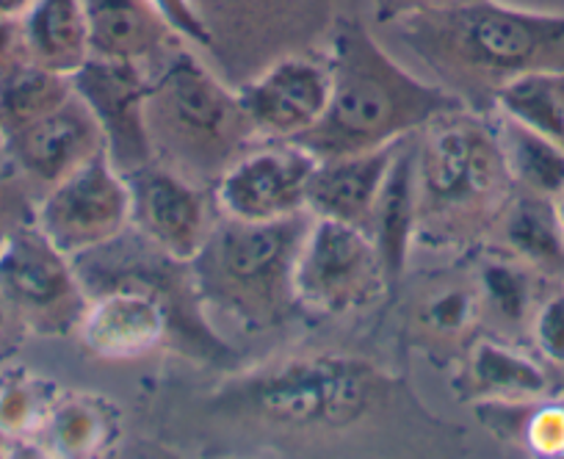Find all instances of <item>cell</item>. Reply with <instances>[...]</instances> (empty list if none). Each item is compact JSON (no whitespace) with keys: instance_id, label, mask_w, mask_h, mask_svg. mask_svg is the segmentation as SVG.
I'll use <instances>...</instances> for the list:
<instances>
[{"instance_id":"7c38bea8","label":"cell","mask_w":564,"mask_h":459,"mask_svg":"<svg viewBox=\"0 0 564 459\" xmlns=\"http://www.w3.org/2000/svg\"><path fill=\"white\" fill-rule=\"evenodd\" d=\"M124 181L130 192V227L166 255L192 263L216 225L203 186L161 161L128 172Z\"/></svg>"},{"instance_id":"5b68a950","label":"cell","mask_w":564,"mask_h":459,"mask_svg":"<svg viewBox=\"0 0 564 459\" xmlns=\"http://www.w3.org/2000/svg\"><path fill=\"white\" fill-rule=\"evenodd\" d=\"M390 380L351 354H305L227 382L216 404L276 429H349L384 404Z\"/></svg>"},{"instance_id":"f1b7e54d","label":"cell","mask_w":564,"mask_h":459,"mask_svg":"<svg viewBox=\"0 0 564 459\" xmlns=\"http://www.w3.org/2000/svg\"><path fill=\"white\" fill-rule=\"evenodd\" d=\"M197 7L203 18L208 20V25H214L216 18H227L230 23L252 20L254 29H260V23L265 25L291 20L302 7L311 12V7H316V0H197Z\"/></svg>"},{"instance_id":"52a82bcc","label":"cell","mask_w":564,"mask_h":459,"mask_svg":"<svg viewBox=\"0 0 564 459\" xmlns=\"http://www.w3.org/2000/svg\"><path fill=\"white\" fill-rule=\"evenodd\" d=\"M0 291L18 321L40 335L73 332L89 305L73 258L34 221L14 227L0 247Z\"/></svg>"},{"instance_id":"4dcf8cb0","label":"cell","mask_w":564,"mask_h":459,"mask_svg":"<svg viewBox=\"0 0 564 459\" xmlns=\"http://www.w3.org/2000/svg\"><path fill=\"white\" fill-rule=\"evenodd\" d=\"M531 338L542 360L564 369V291L547 296L531 316Z\"/></svg>"},{"instance_id":"44dd1931","label":"cell","mask_w":564,"mask_h":459,"mask_svg":"<svg viewBox=\"0 0 564 459\" xmlns=\"http://www.w3.org/2000/svg\"><path fill=\"white\" fill-rule=\"evenodd\" d=\"M496 133L503 161L518 192L540 197H564V147L496 111Z\"/></svg>"},{"instance_id":"8d00e7d4","label":"cell","mask_w":564,"mask_h":459,"mask_svg":"<svg viewBox=\"0 0 564 459\" xmlns=\"http://www.w3.org/2000/svg\"><path fill=\"white\" fill-rule=\"evenodd\" d=\"M558 210H562V221H564V197L558 199Z\"/></svg>"},{"instance_id":"ac0fdd59","label":"cell","mask_w":564,"mask_h":459,"mask_svg":"<svg viewBox=\"0 0 564 459\" xmlns=\"http://www.w3.org/2000/svg\"><path fill=\"white\" fill-rule=\"evenodd\" d=\"M20 25L29 58L40 67L73 75L91 56L84 0H34Z\"/></svg>"},{"instance_id":"484cf974","label":"cell","mask_w":564,"mask_h":459,"mask_svg":"<svg viewBox=\"0 0 564 459\" xmlns=\"http://www.w3.org/2000/svg\"><path fill=\"white\" fill-rule=\"evenodd\" d=\"M56 398V387L42 376L25 369L3 371L0 374V437L20 446H36V437Z\"/></svg>"},{"instance_id":"9c48e42d","label":"cell","mask_w":564,"mask_h":459,"mask_svg":"<svg viewBox=\"0 0 564 459\" xmlns=\"http://www.w3.org/2000/svg\"><path fill=\"white\" fill-rule=\"evenodd\" d=\"M34 225L75 258L108 244L130 227V192L106 153L51 186L36 208Z\"/></svg>"},{"instance_id":"d6986e66","label":"cell","mask_w":564,"mask_h":459,"mask_svg":"<svg viewBox=\"0 0 564 459\" xmlns=\"http://www.w3.org/2000/svg\"><path fill=\"white\" fill-rule=\"evenodd\" d=\"M498 221L503 247L514 261L545 274L564 272V221L558 199L518 192Z\"/></svg>"},{"instance_id":"7402d4cb","label":"cell","mask_w":564,"mask_h":459,"mask_svg":"<svg viewBox=\"0 0 564 459\" xmlns=\"http://www.w3.org/2000/svg\"><path fill=\"white\" fill-rule=\"evenodd\" d=\"M113 431L117 424L100 398L58 396L36 446L53 457H95L113 440Z\"/></svg>"},{"instance_id":"3957f363","label":"cell","mask_w":564,"mask_h":459,"mask_svg":"<svg viewBox=\"0 0 564 459\" xmlns=\"http://www.w3.org/2000/svg\"><path fill=\"white\" fill-rule=\"evenodd\" d=\"M514 183L492 122L463 106L415 139V241L463 244L501 219Z\"/></svg>"},{"instance_id":"f546056e","label":"cell","mask_w":564,"mask_h":459,"mask_svg":"<svg viewBox=\"0 0 564 459\" xmlns=\"http://www.w3.org/2000/svg\"><path fill=\"white\" fill-rule=\"evenodd\" d=\"M150 7L161 18V23L186 45L199 51H214V34L208 20L199 12L197 0H150Z\"/></svg>"},{"instance_id":"4fadbf2b","label":"cell","mask_w":564,"mask_h":459,"mask_svg":"<svg viewBox=\"0 0 564 459\" xmlns=\"http://www.w3.org/2000/svg\"><path fill=\"white\" fill-rule=\"evenodd\" d=\"M260 142H296L318 125L329 102L327 62L282 56L238 89Z\"/></svg>"},{"instance_id":"603a6c76","label":"cell","mask_w":564,"mask_h":459,"mask_svg":"<svg viewBox=\"0 0 564 459\" xmlns=\"http://www.w3.org/2000/svg\"><path fill=\"white\" fill-rule=\"evenodd\" d=\"M492 111L564 147V73L542 69L509 80L492 97Z\"/></svg>"},{"instance_id":"74e56055","label":"cell","mask_w":564,"mask_h":459,"mask_svg":"<svg viewBox=\"0 0 564 459\" xmlns=\"http://www.w3.org/2000/svg\"><path fill=\"white\" fill-rule=\"evenodd\" d=\"M0 139H3V131H0Z\"/></svg>"},{"instance_id":"9a60e30c","label":"cell","mask_w":564,"mask_h":459,"mask_svg":"<svg viewBox=\"0 0 564 459\" xmlns=\"http://www.w3.org/2000/svg\"><path fill=\"white\" fill-rule=\"evenodd\" d=\"M395 150H399V142L368 150V153L318 161L311 186H307V210L318 219L344 221V225L368 230L379 188L393 164Z\"/></svg>"},{"instance_id":"6da1fadb","label":"cell","mask_w":564,"mask_h":459,"mask_svg":"<svg viewBox=\"0 0 564 459\" xmlns=\"http://www.w3.org/2000/svg\"><path fill=\"white\" fill-rule=\"evenodd\" d=\"M329 102L313 131L296 139L318 161L368 153L415 136L465 102L441 84L417 78L355 18L329 31Z\"/></svg>"},{"instance_id":"e575fe53","label":"cell","mask_w":564,"mask_h":459,"mask_svg":"<svg viewBox=\"0 0 564 459\" xmlns=\"http://www.w3.org/2000/svg\"><path fill=\"white\" fill-rule=\"evenodd\" d=\"M14 321H18V316H14L12 305H9L7 296H3V291H0V340L7 338Z\"/></svg>"},{"instance_id":"7a4b0ae2","label":"cell","mask_w":564,"mask_h":459,"mask_svg":"<svg viewBox=\"0 0 564 459\" xmlns=\"http://www.w3.org/2000/svg\"><path fill=\"white\" fill-rule=\"evenodd\" d=\"M395 36L474 111L525 73H564V14L474 0L393 23Z\"/></svg>"},{"instance_id":"d4e9b609","label":"cell","mask_w":564,"mask_h":459,"mask_svg":"<svg viewBox=\"0 0 564 459\" xmlns=\"http://www.w3.org/2000/svg\"><path fill=\"white\" fill-rule=\"evenodd\" d=\"M75 95L73 75L29 62L0 86V131L3 136L45 113L62 108Z\"/></svg>"},{"instance_id":"cb8c5ba5","label":"cell","mask_w":564,"mask_h":459,"mask_svg":"<svg viewBox=\"0 0 564 459\" xmlns=\"http://www.w3.org/2000/svg\"><path fill=\"white\" fill-rule=\"evenodd\" d=\"M479 415L501 440L523 446L534 453H564V404L545 398L520 402H481Z\"/></svg>"},{"instance_id":"2e32d148","label":"cell","mask_w":564,"mask_h":459,"mask_svg":"<svg viewBox=\"0 0 564 459\" xmlns=\"http://www.w3.org/2000/svg\"><path fill=\"white\" fill-rule=\"evenodd\" d=\"M366 233L377 244L388 283L395 285L404 274L417 233L415 136H406L399 142L393 164H390L382 188H379Z\"/></svg>"},{"instance_id":"ba28073f","label":"cell","mask_w":564,"mask_h":459,"mask_svg":"<svg viewBox=\"0 0 564 459\" xmlns=\"http://www.w3.org/2000/svg\"><path fill=\"white\" fill-rule=\"evenodd\" d=\"M296 302L313 313L360 310L390 288L377 244L360 227L313 216L296 258Z\"/></svg>"},{"instance_id":"4316f807","label":"cell","mask_w":564,"mask_h":459,"mask_svg":"<svg viewBox=\"0 0 564 459\" xmlns=\"http://www.w3.org/2000/svg\"><path fill=\"white\" fill-rule=\"evenodd\" d=\"M481 313L496 318L501 327H520L529 321L534 291H531L529 266L507 258H492L479 269L476 277Z\"/></svg>"},{"instance_id":"d6a6232c","label":"cell","mask_w":564,"mask_h":459,"mask_svg":"<svg viewBox=\"0 0 564 459\" xmlns=\"http://www.w3.org/2000/svg\"><path fill=\"white\" fill-rule=\"evenodd\" d=\"M31 58L25 51L23 25L20 20L0 18V86L7 84L20 67H25Z\"/></svg>"},{"instance_id":"836d02e7","label":"cell","mask_w":564,"mask_h":459,"mask_svg":"<svg viewBox=\"0 0 564 459\" xmlns=\"http://www.w3.org/2000/svg\"><path fill=\"white\" fill-rule=\"evenodd\" d=\"M34 0H0V18L20 20L31 9Z\"/></svg>"},{"instance_id":"d590c367","label":"cell","mask_w":564,"mask_h":459,"mask_svg":"<svg viewBox=\"0 0 564 459\" xmlns=\"http://www.w3.org/2000/svg\"><path fill=\"white\" fill-rule=\"evenodd\" d=\"M14 227H18V225H14ZM14 227H9L7 219H3V214H0V247H3V241L9 239V233H12Z\"/></svg>"},{"instance_id":"8fae6325","label":"cell","mask_w":564,"mask_h":459,"mask_svg":"<svg viewBox=\"0 0 564 459\" xmlns=\"http://www.w3.org/2000/svg\"><path fill=\"white\" fill-rule=\"evenodd\" d=\"M318 159L296 142H263L232 161L216 181V203L241 221H276L307 210Z\"/></svg>"},{"instance_id":"277c9868","label":"cell","mask_w":564,"mask_h":459,"mask_svg":"<svg viewBox=\"0 0 564 459\" xmlns=\"http://www.w3.org/2000/svg\"><path fill=\"white\" fill-rule=\"evenodd\" d=\"M148 122L155 155L188 181H219L221 172L258 144L238 89H230L183 42L150 64Z\"/></svg>"},{"instance_id":"30bf717a","label":"cell","mask_w":564,"mask_h":459,"mask_svg":"<svg viewBox=\"0 0 564 459\" xmlns=\"http://www.w3.org/2000/svg\"><path fill=\"white\" fill-rule=\"evenodd\" d=\"M73 86L100 128L108 161L122 175L155 161L148 122V67L119 58L89 56L84 67L73 73Z\"/></svg>"},{"instance_id":"e0dca14e","label":"cell","mask_w":564,"mask_h":459,"mask_svg":"<svg viewBox=\"0 0 564 459\" xmlns=\"http://www.w3.org/2000/svg\"><path fill=\"white\" fill-rule=\"evenodd\" d=\"M84 7L89 18L91 56L150 67L181 42L161 23L150 0H84Z\"/></svg>"},{"instance_id":"1f68e13d","label":"cell","mask_w":564,"mask_h":459,"mask_svg":"<svg viewBox=\"0 0 564 459\" xmlns=\"http://www.w3.org/2000/svg\"><path fill=\"white\" fill-rule=\"evenodd\" d=\"M463 3H474V0H371V9L379 25H393L399 20L415 18V14L443 12V9L463 7Z\"/></svg>"},{"instance_id":"5bb4252c","label":"cell","mask_w":564,"mask_h":459,"mask_svg":"<svg viewBox=\"0 0 564 459\" xmlns=\"http://www.w3.org/2000/svg\"><path fill=\"white\" fill-rule=\"evenodd\" d=\"M0 147L14 170L40 183L45 192L86 161L106 153L100 128L78 95L69 97L56 111L7 133L0 139Z\"/></svg>"},{"instance_id":"83f0119b","label":"cell","mask_w":564,"mask_h":459,"mask_svg":"<svg viewBox=\"0 0 564 459\" xmlns=\"http://www.w3.org/2000/svg\"><path fill=\"white\" fill-rule=\"evenodd\" d=\"M481 316V302L476 285H443L432 291L417 307V324L430 338L454 340L468 335Z\"/></svg>"},{"instance_id":"ffe728a7","label":"cell","mask_w":564,"mask_h":459,"mask_svg":"<svg viewBox=\"0 0 564 459\" xmlns=\"http://www.w3.org/2000/svg\"><path fill=\"white\" fill-rule=\"evenodd\" d=\"M547 393V374L529 354L498 340H476L465 365V396L481 402H520Z\"/></svg>"},{"instance_id":"8992f818","label":"cell","mask_w":564,"mask_h":459,"mask_svg":"<svg viewBox=\"0 0 564 459\" xmlns=\"http://www.w3.org/2000/svg\"><path fill=\"white\" fill-rule=\"evenodd\" d=\"M313 214L276 221H241L221 214L192 261L203 305L247 327H271L291 316L296 302V258Z\"/></svg>"}]
</instances>
